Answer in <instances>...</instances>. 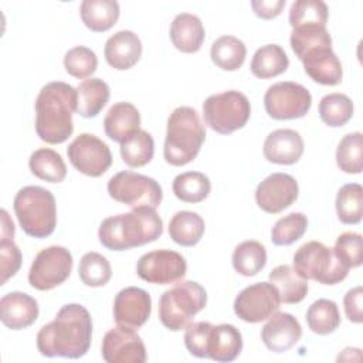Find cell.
I'll list each match as a JSON object with an SVG mask.
<instances>
[{"label": "cell", "instance_id": "obj_27", "mask_svg": "<svg viewBox=\"0 0 363 363\" xmlns=\"http://www.w3.org/2000/svg\"><path fill=\"white\" fill-rule=\"evenodd\" d=\"M268 279L278 291L279 299L284 303H299L308 294V279L302 278L291 265L275 267L269 272Z\"/></svg>", "mask_w": 363, "mask_h": 363}, {"label": "cell", "instance_id": "obj_41", "mask_svg": "<svg viewBox=\"0 0 363 363\" xmlns=\"http://www.w3.org/2000/svg\"><path fill=\"white\" fill-rule=\"evenodd\" d=\"M329 10L320 0H296L289 9V24L292 28L303 26L326 27Z\"/></svg>", "mask_w": 363, "mask_h": 363}, {"label": "cell", "instance_id": "obj_16", "mask_svg": "<svg viewBox=\"0 0 363 363\" xmlns=\"http://www.w3.org/2000/svg\"><path fill=\"white\" fill-rule=\"evenodd\" d=\"M298 193L299 187L295 177L288 173H272L257 186L255 201L262 211L277 214L292 206Z\"/></svg>", "mask_w": 363, "mask_h": 363}, {"label": "cell", "instance_id": "obj_45", "mask_svg": "<svg viewBox=\"0 0 363 363\" xmlns=\"http://www.w3.org/2000/svg\"><path fill=\"white\" fill-rule=\"evenodd\" d=\"M333 251L336 257L350 269L362 265L363 250L362 235L354 231H346L336 238Z\"/></svg>", "mask_w": 363, "mask_h": 363}, {"label": "cell", "instance_id": "obj_26", "mask_svg": "<svg viewBox=\"0 0 363 363\" xmlns=\"http://www.w3.org/2000/svg\"><path fill=\"white\" fill-rule=\"evenodd\" d=\"M109 86L101 78L84 79L77 86V113L82 118H95L108 104Z\"/></svg>", "mask_w": 363, "mask_h": 363}, {"label": "cell", "instance_id": "obj_14", "mask_svg": "<svg viewBox=\"0 0 363 363\" xmlns=\"http://www.w3.org/2000/svg\"><path fill=\"white\" fill-rule=\"evenodd\" d=\"M281 305L278 291L271 282L245 286L234 301V313L244 322L258 323L272 316Z\"/></svg>", "mask_w": 363, "mask_h": 363}, {"label": "cell", "instance_id": "obj_35", "mask_svg": "<svg viewBox=\"0 0 363 363\" xmlns=\"http://www.w3.org/2000/svg\"><path fill=\"white\" fill-rule=\"evenodd\" d=\"M174 196L184 203H200L210 194V179L200 172H184L174 177L172 184Z\"/></svg>", "mask_w": 363, "mask_h": 363}, {"label": "cell", "instance_id": "obj_3", "mask_svg": "<svg viewBox=\"0 0 363 363\" xmlns=\"http://www.w3.org/2000/svg\"><path fill=\"white\" fill-rule=\"evenodd\" d=\"M163 221L155 208L138 207L105 218L98 230L101 244L111 251H125L157 240Z\"/></svg>", "mask_w": 363, "mask_h": 363}, {"label": "cell", "instance_id": "obj_40", "mask_svg": "<svg viewBox=\"0 0 363 363\" xmlns=\"http://www.w3.org/2000/svg\"><path fill=\"white\" fill-rule=\"evenodd\" d=\"M337 167L349 174H359L363 169V135L353 132L345 135L336 149Z\"/></svg>", "mask_w": 363, "mask_h": 363}, {"label": "cell", "instance_id": "obj_36", "mask_svg": "<svg viewBox=\"0 0 363 363\" xmlns=\"http://www.w3.org/2000/svg\"><path fill=\"white\" fill-rule=\"evenodd\" d=\"M306 323L316 335L333 333L340 325V313L336 302L318 299L306 311Z\"/></svg>", "mask_w": 363, "mask_h": 363}, {"label": "cell", "instance_id": "obj_9", "mask_svg": "<svg viewBox=\"0 0 363 363\" xmlns=\"http://www.w3.org/2000/svg\"><path fill=\"white\" fill-rule=\"evenodd\" d=\"M106 189L115 201L132 208L149 207L156 210L163 199L162 187L155 179L130 170L112 176Z\"/></svg>", "mask_w": 363, "mask_h": 363}, {"label": "cell", "instance_id": "obj_34", "mask_svg": "<svg viewBox=\"0 0 363 363\" xmlns=\"http://www.w3.org/2000/svg\"><path fill=\"white\" fill-rule=\"evenodd\" d=\"M291 48L301 61L308 52L316 48L332 47V38L326 27L322 26H303L292 28L291 33Z\"/></svg>", "mask_w": 363, "mask_h": 363}, {"label": "cell", "instance_id": "obj_50", "mask_svg": "<svg viewBox=\"0 0 363 363\" xmlns=\"http://www.w3.org/2000/svg\"><path fill=\"white\" fill-rule=\"evenodd\" d=\"M14 237V223L6 210H1V240Z\"/></svg>", "mask_w": 363, "mask_h": 363}, {"label": "cell", "instance_id": "obj_25", "mask_svg": "<svg viewBox=\"0 0 363 363\" xmlns=\"http://www.w3.org/2000/svg\"><path fill=\"white\" fill-rule=\"evenodd\" d=\"M204 37L206 31L201 20L191 13L177 14L170 24V40L182 52H197L204 43Z\"/></svg>", "mask_w": 363, "mask_h": 363}, {"label": "cell", "instance_id": "obj_6", "mask_svg": "<svg viewBox=\"0 0 363 363\" xmlns=\"http://www.w3.org/2000/svg\"><path fill=\"white\" fill-rule=\"evenodd\" d=\"M206 305L207 292L199 282L180 281L162 294L157 315L164 328L179 332L186 329Z\"/></svg>", "mask_w": 363, "mask_h": 363}, {"label": "cell", "instance_id": "obj_46", "mask_svg": "<svg viewBox=\"0 0 363 363\" xmlns=\"http://www.w3.org/2000/svg\"><path fill=\"white\" fill-rule=\"evenodd\" d=\"M213 323L210 322H194L186 328L184 345L190 354L196 357H207V342L211 332Z\"/></svg>", "mask_w": 363, "mask_h": 363}, {"label": "cell", "instance_id": "obj_48", "mask_svg": "<svg viewBox=\"0 0 363 363\" xmlns=\"http://www.w3.org/2000/svg\"><path fill=\"white\" fill-rule=\"evenodd\" d=\"M362 301H363V289L360 285L349 289L343 298L346 318L353 323H362L363 320Z\"/></svg>", "mask_w": 363, "mask_h": 363}, {"label": "cell", "instance_id": "obj_23", "mask_svg": "<svg viewBox=\"0 0 363 363\" xmlns=\"http://www.w3.org/2000/svg\"><path fill=\"white\" fill-rule=\"evenodd\" d=\"M104 129L111 140L122 143L140 129V113L138 108L130 102L113 104L104 118Z\"/></svg>", "mask_w": 363, "mask_h": 363}, {"label": "cell", "instance_id": "obj_15", "mask_svg": "<svg viewBox=\"0 0 363 363\" xmlns=\"http://www.w3.org/2000/svg\"><path fill=\"white\" fill-rule=\"evenodd\" d=\"M101 353L108 363H145L147 359L142 337L135 329L121 325L105 333Z\"/></svg>", "mask_w": 363, "mask_h": 363}, {"label": "cell", "instance_id": "obj_4", "mask_svg": "<svg viewBox=\"0 0 363 363\" xmlns=\"http://www.w3.org/2000/svg\"><path fill=\"white\" fill-rule=\"evenodd\" d=\"M206 139V128L191 106L176 108L167 119L163 146L164 160L172 166H184L196 159Z\"/></svg>", "mask_w": 363, "mask_h": 363}, {"label": "cell", "instance_id": "obj_37", "mask_svg": "<svg viewBox=\"0 0 363 363\" xmlns=\"http://www.w3.org/2000/svg\"><path fill=\"white\" fill-rule=\"evenodd\" d=\"M155 155V140L152 135L139 129L121 143L122 160L129 167H142L147 164Z\"/></svg>", "mask_w": 363, "mask_h": 363}, {"label": "cell", "instance_id": "obj_32", "mask_svg": "<svg viewBox=\"0 0 363 363\" xmlns=\"http://www.w3.org/2000/svg\"><path fill=\"white\" fill-rule=\"evenodd\" d=\"M247 47L234 35L218 37L210 50L211 61L224 71H237L245 61Z\"/></svg>", "mask_w": 363, "mask_h": 363}, {"label": "cell", "instance_id": "obj_10", "mask_svg": "<svg viewBox=\"0 0 363 363\" xmlns=\"http://www.w3.org/2000/svg\"><path fill=\"white\" fill-rule=\"evenodd\" d=\"M312 105L311 92L301 84L282 81L271 85L264 95L267 113L277 121L305 116Z\"/></svg>", "mask_w": 363, "mask_h": 363}, {"label": "cell", "instance_id": "obj_30", "mask_svg": "<svg viewBox=\"0 0 363 363\" xmlns=\"http://www.w3.org/2000/svg\"><path fill=\"white\" fill-rule=\"evenodd\" d=\"M288 65L289 60L284 48L278 44H267L254 52L250 69L254 77L268 79L285 72Z\"/></svg>", "mask_w": 363, "mask_h": 363}, {"label": "cell", "instance_id": "obj_18", "mask_svg": "<svg viewBox=\"0 0 363 363\" xmlns=\"http://www.w3.org/2000/svg\"><path fill=\"white\" fill-rule=\"evenodd\" d=\"M302 336L298 319L286 312H275L261 329V340L268 350L284 353L294 347Z\"/></svg>", "mask_w": 363, "mask_h": 363}, {"label": "cell", "instance_id": "obj_7", "mask_svg": "<svg viewBox=\"0 0 363 363\" xmlns=\"http://www.w3.org/2000/svg\"><path fill=\"white\" fill-rule=\"evenodd\" d=\"M294 268L302 278L323 285L339 284L349 274V268L336 257L333 248L320 241L301 245L294 255Z\"/></svg>", "mask_w": 363, "mask_h": 363}, {"label": "cell", "instance_id": "obj_5", "mask_svg": "<svg viewBox=\"0 0 363 363\" xmlns=\"http://www.w3.org/2000/svg\"><path fill=\"white\" fill-rule=\"evenodd\" d=\"M13 208L23 231L34 238L51 235L57 225V204L52 193L40 186H26L14 197Z\"/></svg>", "mask_w": 363, "mask_h": 363}, {"label": "cell", "instance_id": "obj_17", "mask_svg": "<svg viewBox=\"0 0 363 363\" xmlns=\"http://www.w3.org/2000/svg\"><path fill=\"white\" fill-rule=\"evenodd\" d=\"M152 312L150 295L138 286L121 289L113 299V319L118 325L139 329Z\"/></svg>", "mask_w": 363, "mask_h": 363}, {"label": "cell", "instance_id": "obj_47", "mask_svg": "<svg viewBox=\"0 0 363 363\" xmlns=\"http://www.w3.org/2000/svg\"><path fill=\"white\" fill-rule=\"evenodd\" d=\"M0 255H1V285L7 282L9 278L14 277L21 267L23 255L20 248L14 244L13 238L0 240Z\"/></svg>", "mask_w": 363, "mask_h": 363}, {"label": "cell", "instance_id": "obj_19", "mask_svg": "<svg viewBox=\"0 0 363 363\" xmlns=\"http://www.w3.org/2000/svg\"><path fill=\"white\" fill-rule=\"evenodd\" d=\"M37 301L26 292L14 291L0 299V319L11 330L31 326L38 318Z\"/></svg>", "mask_w": 363, "mask_h": 363}, {"label": "cell", "instance_id": "obj_49", "mask_svg": "<svg viewBox=\"0 0 363 363\" xmlns=\"http://www.w3.org/2000/svg\"><path fill=\"white\" fill-rule=\"evenodd\" d=\"M251 7L258 17L271 20L281 14L285 7V0H252Z\"/></svg>", "mask_w": 363, "mask_h": 363}, {"label": "cell", "instance_id": "obj_29", "mask_svg": "<svg viewBox=\"0 0 363 363\" xmlns=\"http://www.w3.org/2000/svg\"><path fill=\"white\" fill-rule=\"evenodd\" d=\"M170 238L182 247L196 245L204 235L206 224L200 214L189 210L177 211L169 221Z\"/></svg>", "mask_w": 363, "mask_h": 363}, {"label": "cell", "instance_id": "obj_42", "mask_svg": "<svg viewBox=\"0 0 363 363\" xmlns=\"http://www.w3.org/2000/svg\"><path fill=\"white\" fill-rule=\"evenodd\" d=\"M78 275L82 284L86 286L98 288L109 282L112 277V268L109 261L102 254L91 251L82 255L78 265Z\"/></svg>", "mask_w": 363, "mask_h": 363}, {"label": "cell", "instance_id": "obj_1", "mask_svg": "<svg viewBox=\"0 0 363 363\" xmlns=\"http://www.w3.org/2000/svg\"><path fill=\"white\" fill-rule=\"evenodd\" d=\"M92 319L88 309L79 303H67L54 320L37 333V349L47 357L79 359L91 347Z\"/></svg>", "mask_w": 363, "mask_h": 363}, {"label": "cell", "instance_id": "obj_43", "mask_svg": "<svg viewBox=\"0 0 363 363\" xmlns=\"http://www.w3.org/2000/svg\"><path fill=\"white\" fill-rule=\"evenodd\" d=\"M306 228L308 217L303 213H291L274 224L271 241L275 245H291L305 234Z\"/></svg>", "mask_w": 363, "mask_h": 363}, {"label": "cell", "instance_id": "obj_24", "mask_svg": "<svg viewBox=\"0 0 363 363\" xmlns=\"http://www.w3.org/2000/svg\"><path fill=\"white\" fill-rule=\"evenodd\" d=\"M242 350L241 332L230 323L213 325L208 342L207 357L216 362L227 363L235 360Z\"/></svg>", "mask_w": 363, "mask_h": 363}, {"label": "cell", "instance_id": "obj_38", "mask_svg": "<svg viewBox=\"0 0 363 363\" xmlns=\"http://www.w3.org/2000/svg\"><path fill=\"white\" fill-rule=\"evenodd\" d=\"M336 214L343 224H357L363 216V187L359 183L342 186L336 194Z\"/></svg>", "mask_w": 363, "mask_h": 363}, {"label": "cell", "instance_id": "obj_11", "mask_svg": "<svg viewBox=\"0 0 363 363\" xmlns=\"http://www.w3.org/2000/svg\"><path fill=\"white\" fill-rule=\"evenodd\" d=\"M72 264V255L65 247H47L35 255L28 271V284L38 291H50L68 279Z\"/></svg>", "mask_w": 363, "mask_h": 363}, {"label": "cell", "instance_id": "obj_39", "mask_svg": "<svg viewBox=\"0 0 363 363\" xmlns=\"http://www.w3.org/2000/svg\"><path fill=\"white\" fill-rule=\"evenodd\" d=\"M352 99L340 92H332L325 95L319 102V116L323 123L332 128L346 125L353 116Z\"/></svg>", "mask_w": 363, "mask_h": 363}, {"label": "cell", "instance_id": "obj_22", "mask_svg": "<svg viewBox=\"0 0 363 363\" xmlns=\"http://www.w3.org/2000/svg\"><path fill=\"white\" fill-rule=\"evenodd\" d=\"M306 75L322 85H337L342 81L343 69L332 47L316 48L308 52L302 60Z\"/></svg>", "mask_w": 363, "mask_h": 363}, {"label": "cell", "instance_id": "obj_20", "mask_svg": "<svg viewBox=\"0 0 363 363\" xmlns=\"http://www.w3.org/2000/svg\"><path fill=\"white\" fill-rule=\"evenodd\" d=\"M262 152L271 163L294 164L303 155V139L294 129H277L265 138Z\"/></svg>", "mask_w": 363, "mask_h": 363}, {"label": "cell", "instance_id": "obj_13", "mask_svg": "<svg viewBox=\"0 0 363 363\" xmlns=\"http://www.w3.org/2000/svg\"><path fill=\"white\" fill-rule=\"evenodd\" d=\"M187 272V262L182 254L173 250H155L143 254L136 264L140 279L155 285L179 282Z\"/></svg>", "mask_w": 363, "mask_h": 363}, {"label": "cell", "instance_id": "obj_28", "mask_svg": "<svg viewBox=\"0 0 363 363\" xmlns=\"http://www.w3.org/2000/svg\"><path fill=\"white\" fill-rule=\"evenodd\" d=\"M82 23L95 33H104L112 28L121 14L115 0H84L79 7Z\"/></svg>", "mask_w": 363, "mask_h": 363}, {"label": "cell", "instance_id": "obj_21", "mask_svg": "<svg viewBox=\"0 0 363 363\" xmlns=\"http://www.w3.org/2000/svg\"><path fill=\"white\" fill-rule=\"evenodd\" d=\"M104 55L113 69H129L140 60L142 41L133 31L121 30L106 40Z\"/></svg>", "mask_w": 363, "mask_h": 363}, {"label": "cell", "instance_id": "obj_12", "mask_svg": "<svg viewBox=\"0 0 363 363\" xmlns=\"http://www.w3.org/2000/svg\"><path fill=\"white\" fill-rule=\"evenodd\" d=\"M71 164L89 177L102 176L112 164V153L108 145L92 133L78 135L67 147Z\"/></svg>", "mask_w": 363, "mask_h": 363}, {"label": "cell", "instance_id": "obj_8", "mask_svg": "<svg viewBox=\"0 0 363 363\" xmlns=\"http://www.w3.org/2000/svg\"><path fill=\"white\" fill-rule=\"evenodd\" d=\"M251 105L240 91H224L210 95L203 102V118L206 125L221 135L241 129L250 119Z\"/></svg>", "mask_w": 363, "mask_h": 363}, {"label": "cell", "instance_id": "obj_44", "mask_svg": "<svg viewBox=\"0 0 363 363\" xmlns=\"http://www.w3.org/2000/svg\"><path fill=\"white\" fill-rule=\"evenodd\" d=\"M64 67L71 77L82 79L91 77L96 71L98 58L91 48L77 45L65 52Z\"/></svg>", "mask_w": 363, "mask_h": 363}, {"label": "cell", "instance_id": "obj_31", "mask_svg": "<svg viewBox=\"0 0 363 363\" xmlns=\"http://www.w3.org/2000/svg\"><path fill=\"white\" fill-rule=\"evenodd\" d=\"M31 173L48 183H61L67 176V166L61 155L50 147L34 150L28 159Z\"/></svg>", "mask_w": 363, "mask_h": 363}, {"label": "cell", "instance_id": "obj_2", "mask_svg": "<svg viewBox=\"0 0 363 363\" xmlns=\"http://www.w3.org/2000/svg\"><path fill=\"white\" fill-rule=\"evenodd\" d=\"M35 132L47 143L65 142L74 132L72 113L77 112V89L62 81L45 84L37 95Z\"/></svg>", "mask_w": 363, "mask_h": 363}, {"label": "cell", "instance_id": "obj_33", "mask_svg": "<svg viewBox=\"0 0 363 363\" xmlns=\"http://www.w3.org/2000/svg\"><path fill=\"white\" fill-rule=\"evenodd\" d=\"M231 262L240 275L254 277L267 264V250L255 240L242 241L234 248Z\"/></svg>", "mask_w": 363, "mask_h": 363}]
</instances>
